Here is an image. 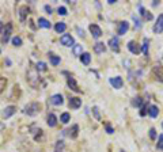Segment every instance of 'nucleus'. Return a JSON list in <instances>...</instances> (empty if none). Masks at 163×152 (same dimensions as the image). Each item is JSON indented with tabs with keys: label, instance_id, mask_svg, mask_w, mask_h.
Returning <instances> with one entry per match:
<instances>
[{
	"label": "nucleus",
	"instance_id": "16",
	"mask_svg": "<svg viewBox=\"0 0 163 152\" xmlns=\"http://www.w3.org/2000/svg\"><path fill=\"white\" fill-rule=\"evenodd\" d=\"M139 10H140V15H141V16L144 18V19H147V21H152V19H154L152 14H151L150 11H147V10H145L144 7L140 6V7H139Z\"/></svg>",
	"mask_w": 163,
	"mask_h": 152
},
{
	"label": "nucleus",
	"instance_id": "30",
	"mask_svg": "<svg viewBox=\"0 0 163 152\" xmlns=\"http://www.w3.org/2000/svg\"><path fill=\"white\" fill-rule=\"evenodd\" d=\"M132 18H133V22H135V29L140 30V29H141V22H140V19L136 16V15H133Z\"/></svg>",
	"mask_w": 163,
	"mask_h": 152
},
{
	"label": "nucleus",
	"instance_id": "28",
	"mask_svg": "<svg viewBox=\"0 0 163 152\" xmlns=\"http://www.w3.org/2000/svg\"><path fill=\"white\" fill-rule=\"evenodd\" d=\"M69 120H71V115H69V113H63L61 117H60V121H61L63 124L69 122Z\"/></svg>",
	"mask_w": 163,
	"mask_h": 152
},
{
	"label": "nucleus",
	"instance_id": "21",
	"mask_svg": "<svg viewBox=\"0 0 163 152\" xmlns=\"http://www.w3.org/2000/svg\"><path fill=\"white\" fill-rule=\"evenodd\" d=\"M77 130H79V126L74 125L71 129H68V130H67V132H69V133H67V135H68L71 139H76L77 137Z\"/></svg>",
	"mask_w": 163,
	"mask_h": 152
},
{
	"label": "nucleus",
	"instance_id": "40",
	"mask_svg": "<svg viewBox=\"0 0 163 152\" xmlns=\"http://www.w3.org/2000/svg\"><path fill=\"white\" fill-rule=\"evenodd\" d=\"M4 27H6V25H4L3 22H0V33L4 31Z\"/></svg>",
	"mask_w": 163,
	"mask_h": 152
},
{
	"label": "nucleus",
	"instance_id": "41",
	"mask_svg": "<svg viewBox=\"0 0 163 152\" xmlns=\"http://www.w3.org/2000/svg\"><path fill=\"white\" fill-rule=\"evenodd\" d=\"M76 30H77V33H79V35H80V37H84V31H83V30H80L79 27H77Z\"/></svg>",
	"mask_w": 163,
	"mask_h": 152
},
{
	"label": "nucleus",
	"instance_id": "44",
	"mask_svg": "<svg viewBox=\"0 0 163 152\" xmlns=\"http://www.w3.org/2000/svg\"><path fill=\"white\" fill-rule=\"evenodd\" d=\"M120 152H124V151H120Z\"/></svg>",
	"mask_w": 163,
	"mask_h": 152
},
{
	"label": "nucleus",
	"instance_id": "27",
	"mask_svg": "<svg viewBox=\"0 0 163 152\" xmlns=\"http://www.w3.org/2000/svg\"><path fill=\"white\" fill-rule=\"evenodd\" d=\"M65 29H67V25H65L64 22H59V23H56V26H54V30H56L57 33H64Z\"/></svg>",
	"mask_w": 163,
	"mask_h": 152
},
{
	"label": "nucleus",
	"instance_id": "25",
	"mask_svg": "<svg viewBox=\"0 0 163 152\" xmlns=\"http://www.w3.org/2000/svg\"><path fill=\"white\" fill-rule=\"evenodd\" d=\"M148 48H150V41L147 39V38H144L143 45H141V52L144 56H148Z\"/></svg>",
	"mask_w": 163,
	"mask_h": 152
},
{
	"label": "nucleus",
	"instance_id": "4",
	"mask_svg": "<svg viewBox=\"0 0 163 152\" xmlns=\"http://www.w3.org/2000/svg\"><path fill=\"white\" fill-rule=\"evenodd\" d=\"M60 42H61V45H64V46H74V44H75L74 37H72L71 34H64L60 38Z\"/></svg>",
	"mask_w": 163,
	"mask_h": 152
},
{
	"label": "nucleus",
	"instance_id": "13",
	"mask_svg": "<svg viewBox=\"0 0 163 152\" xmlns=\"http://www.w3.org/2000/svg\"><path fill=\"white\" fill-rule=\"evenodd\" d=\"M109 46L112 48L116 53L120 52V46H118V37H112L109 39Z\"/></svg>",
	"mask_w": 163,
	"mask_h": 152
},
{
	"label": "nucleus",
	"instance_id": "17",
	"mask_svg": "<svg viewBox=\"0 0 163 152\" xmlns=\"http://www.w3.org/2000/svg\"><path fill=\"white\" fill-rule=\"evenodd\" d=\"M27 14H29V7H27V6H22L21 8H19V18H21L22 22H25Z\"/></svg>",
	"mask_w": 163,
	"mask_h": 152
},
{
	"label": "nucleus",
	"instance_id": "23",
	"mask_svg": "<svg viewBox=\"0 0 163 152\" xmlns=\"http://www.w3.org/2000/svg\"><path fill=\"white\" fill-rule=\"evenodd\" d=\"M148 114L151 115L152 118L158 117V114H159V107H158V106H155V105L150 106V109H148Z\"/></svg>",
	"mask_w": 163,
	"mask_h": 152
},
{
	"label": "nucleus",
	"instance_id": "37",
	"mask_svg": "<svg viewBox=\"0 0 163 152\" xmlns=\"http://www.w3.org/2000/svg\"><path fill=\"white\" fill-rule=\"evenodd\" d=\"M150 139H151V140H155V139H156V130H155L154 128L150 129Z\"/></svg>",
	"mask_w": 163,
	"mask_h": 152
},
{
	"label": "nucleus",
	"instance_id": "6",
	"mask_svg": "<svg viewBox=\"0 0 163 152\" xmlns=\"http://www.w3.org/2000/svg\"><path fill=\"white\" fill-rule=\"evenodd\" d=\"M162 31H163V14H160L159 16H158V21H156V23H155V26H154V33L160 34Z\"/></svg>",
	"mask_w": 163,
	"mask_h": 152
},
{
	"label": "nucleus",
	"instance_id": "2",
	"mask_svg": "<svg viewBox=\"0 0 163 152\" xmlns=\"http://www.w3.org/2000/svg\"><path fill=\"white\" fill-rule=\"evenodd\" d=\"M39 109H41V106H39L38 102H31L25 107V113L27 115H30V117H34V115H37L39 113Z\"/></svg>",
	"mask_w": 163,
	"mask_h": 152
},
{
	"label": "nucleus",
	"instance_id": "5",
	"mask_svg": "<svg viewBox=\"0 0 163 152\" xmlns=\"http://www.w3.org/2000/svg\"><path fill=\"white\" fill-rule=\"evenodd\" d=\"M15 113H16V107H15V106H7V107L1 111V117L3 118H10L11 115H14Z\"/></svg>",
	"mask_w": 163,
	"mask_h": 152
},
{
	"label": "nucleus",
	"instance_id": "9",
	"mask_svg": "<svg viewBox=\"0 0 163 152\" xmlns=\"http://www.w3.org/2000/svg\"><path fill=\"white\" fill-rule=\"evenodd\" d=\"M90 31H91L94 38H99L102 35V30L98 25H90Z\"/></svg>",
	"mask_w": 163,
	"mask_h": 152
},
{
	"label": "nucleus",
	"instance_id": "31",
	"mask_svg": "<svg viewBox=\"0 0 163 152\" xmlns=\"http://www.w3.org/2000/svg\"><path fill=\"white\" fill-rule=\"evenodd\" d=\"M92 113H94V117L97 121H101V114H99V109L97 107V106H94L92 107Z\"/></svg>",
	"mask_w": 163,
	"mask_h": 152
},
{
	"label": "nucleus",
	"instance_id": "12",
	"mask_svg": "<svg viewBox=\"0 0 163 152\" xmlns=\"http://www.w3.org/2000/svg\"><path fill=\"white\" fill-rule=\"evenodd\" d=\"M51 103L54 106H60L64 103V99H63V95L61 94H54L53 97L51 98Z\"/></svg>",
	"mask_w": 163,
	"mask_h": 152
},
{
	"label": "nucleus",
	"instance_id": "46",
	"mask_svg": "<svg viewBox=\"0 0 163 152\" xmlns=\"http://www.w3.org/2000/svg\"><path fill=\"white\" fill-rule=\"evenodd\" d=\"M0 53H1V50H0Z\"/></svg>",
	"mask_w": 163,
	"mask_h": 152
},
{
	"label": "nucleus",
	"instance_id": "1",
	"mask_svg": "<svg viewBox=\"0 0 163 152\" xmlns=\"http://www.w3.org/2000/svg\"><path fill=\"white\" fill-rule=\"evenodd\" d=\"M27 82H29V84L31 86V87L36 88L37 86H38L39 83V75H38V71H37V68H30L29 71H27Z\"/></svg>",
	"mask_w": 163,
	"mask_h": 152
},
{
	"label": "nucleus",
	"instance_id": "34",
	"mask_svg": "<svg viewBox=\"0 0 163 152\" xmlns=\"http://www.w3.org/2000/svg\"><path fill=\"white\" fill-rule=\"evenodd\" d=\"M12 44H14V46H21V45H22V38L18 37V35L14 37V38H12Z\"/></svg>",
	"mask_w": 163,
	"mask_h": 152
},
{
	"label": "nucleus",
	"instance_id": "39",
	"mask_svg": "<svg viewBox=\"0 0 163 152\" xmlns=\"http://www.w3.org/2000/svg\"><path fill=\"white\" fill-rule=\"evenodd\" d=\"M57 12H59V15H67V8L65 7H59Z\"/></svg>",
	"mask_w": 163,
	"mask_h": 152
},
{
	"label": "nucleus",
	"instance_id": "32",
	"mask_svg": "<svg viewBox=\"0 0 163 152\" xmlns=\"http://www.w3.org/2000/svg\"><path fill=\"white\" fill-rule=\"evenodd\" d=\"M141 103H143V99L140 97L133 98V101H132V105L136 106V107H140V106H141Z\"/></svg>",
	"mask_w": 163,
	"mask_h": 152
},
{
	"label": "nucleus",
	"instance_id": "42",
	"mask_svg": "<svg viewBox=\"0 0 163 152\" xmlns=\"http://www.w3.org/2000/svg\"><path fill=\"white\" fill-rule=\"evenodd\" d=\"M45 10H46V12H48V14H52V7H49V6H45Z\"/></svg>",
	"mask_w": 163,
	"mask_h": 152
},
{
	"label": "nucleus",
	"instance_id": "11",
	"mask_svg": "<svg viewBox=\"0 0 163 152\" xmlns=\"http://www.w3.org/2000/svg\"><path fill=\"white\" fill-rule=\"evenodd\" d=\"M128 49L130 50V53H133V54H139V53H140L139 44L135 42V41H129V42H128Z\"/></svg>",
	"mask_w": 163,
	"mask_h": 152
},
{
	"label": "nucleus",
	"instance_id": "36",
	"mask_svg": "<svg viewBox=\"0 0 163 152\" xmlns=\"http://www.w3.org/2000/svg\"><path fill=\"white\" fill-rule=\"evenodd\" d=\"M158 140H159V143L156 144V148L160 149V151H163V135H160L159 137H158Z\"/></svg>",
	"mask_w": 163,
	"mask_h": 152
},
{
	"label": "nucleus",
	"instance_id": "45",
	"mask_svg": "<svg viewBox=\"0 0 163 152\" xmlns=\"http://www.w3.org/2000/svg\"><path fill=\"white\" fill-rule=\"evenodd\" d=\"M162 128H163V124H162Z\"/></svg>",
	"mask_w": 163,
	"mask_h": 152
},
{
	"label": "nucleus",
	"instance_id": "26",
	"mask_svg": "<svg viewBox=\"0 0 163 152\" xmlns=\"http://www.w3.org/2000/svg\"><path fill=\"white\" fill-rule=\"evenodd\" d=\"M49 59H51V64H52V65H54V67H56V65H59V64H60V61H61L59 56L53 54V53H49Z\"/></svg>",
	"mask_w": 163,
	"mask_h": 152
},
{
	"label": "nucleus",
	"instance_id": "10",
	"mask_svg": "<svg viewBox=\"0 0 163 152\" xmlns=\"http://www.w3.org/2000/svg\"><path fill=\"white\" fill-rule=\"evenodd\" d=\"M128 29H129V23H128L127 21H122L118 23V29H117V33H118L120 35H124L125 33L128 31Z\"/></svg>",
	"mask_w": 163,
	"mask_h": 152
},
{
	"label": "nucleus",
	"instance_id": "43",
	"mask_svg": "<svg viewBox=\"0 0 163 152\" xmlns=\"http://www.w3.org/2000/svg\"><path fill=\"white\" fill-rule=\"evenodd\" d=\"M107 1H109V4H114V3H116V0H107Z\"/></svg>",
	"mask_w": 163,
	"mask_h": 152
},
{
	"label": "nucleus",
	"instance_id": "15",
	"mask_svg": "<svg viewBox=\"0 0 163 152\" xmlns=\"http://www.w3.org/2000/svg\"><path fill=\"white\" fill-rule=\"evenodd\" d=\"M67 83H68V86L71 87L72 91H75V92H80V88L77 87L76 84V80L72 77V76H68V79H67Z\"/></svg>",
	"mask_w": 163,
	"mask_h": 152
},
{
	"label": "nucleus",
	"instance_id": "33",
	"mask_svg": "<svg viewBox=\"0 0 163 152\" xmlns=\"http://www.w3.org/2000/svg\"><path fill=\"white\" fill-rule=\"evenodd\" d=\"M6 86H7V79L6 77H0V94L4 91Z\"/></svg>",
	"mask_w": 163,
	"mask_h": 152
},
{
	"label": "nucleus",
	"instance_id": "35",
	"mask_svg": "<svg viewBox=\"0 0 163 152\" xmlns=\"http://www.w3.org/2000/svg\"><path fill=\"white\" fill-rule=\"evenodd\" d=\"M37 71H46V64L44 61L37 63Z\"/></svg>",
	"mask_w": 163,
	"mask_h": 152
},
{
	"label": "nucleus",
	"instance_id": "24",
	"mask_svg": "<svg viewBox=\"0 0 163 152\" xmlns=\"http://www.w3.org/2000/svg\"><path fill=\"white\" fill-rule=\"evenodd\" d=\"M64 149H65V143H64V140L56 141V145H54V152H63Z\"/></svg>",
	"mask_w": 163,
	"mask_h": 152
},
{
	"label": "nucleus",
	"instance_id": "29",
	"mask_svg": "<svg viewBox=\"0 0 163 152\" xmlns=\"http://www.w3.org/2000/svg\"><path fill=\"white\" fill-rule=\"evenodd\" d=\"M82 50H83V48H82V45H74V54L75 56H82Z\"/></svg>",
	"mask_w": 163,
	"mask_h": 152
},
{
	"label": "nucleus",
	"instance_id": "3",
	"mask_svg": "<svg viewBox=\"0 0 163 152\" xmlns=\"http://www.w3.org/2000/svg\"><path fill=\"white\" fill-rule=\"evenodd\" d=\"M11 33H12V23H7L6 27H4L3 37H1V44H7V42H8Z\"/></svg>",
	"mask_w": 163,
	"mask_h": 152
},
{
	"label": "nucleus",
	"instance_id": "14",
	"mask_svg": "<svg viewBox=\"0 0 163 152\" xmlns=\"http://www.w3.org/2000/svg\"><path fill=\"white\" fill-rule=\"evenodd\" d=\"M80 106H82V99L77 97H74L69 99V107L74 109V110H76V109H79Z\"/></svg>",
	"mask_w": 163,
	"mask_h": 152
},
{
	"label": "nucleus",
	"instance_id": "8",
	"mask_svg": "<svg viewBox=\"0 0 163 152\" xmlns=\"http://www.w3.org/2000/svg\"><path fill=\"white\" fill-rule=\"evenodd\" d=\"M110 84L114 88H121L122 84H124V80H122L121 76H116V77H112V79H110Z\"/></svg>",
	"mask_w": 163,
	"mask_h": 152
},
{
	"label": "nucleus",
	"instance_id": "7",
	"mask_svg": "<svg viewBox=\"0 0 163 152\" xmlns=\"http://www.w3.org/2000/svg\"><path fill=\"white\" fill-rule=\"evenodd\" d=\"M152 71H154V75L156 76V79L159 80V82H163V67H162V64H156Z\"/></svg>",
	"mask_w": 163,
	"mask_h": 152
},
{
	"label": "nucleus",
	"instance_id": "19",
	"mask_svg": "<svg viewBox=\"0 0 163 152\" xmlns=\"http://www.w3.org/2000/svg\"><path fill=\"white\" fill-rule=\"evenodd\" d=\"M48 125L51 126V128H53V126H56L57 125V118H56V115H54L53 113H51L49 115H48Z\"/></svg>",
	"mask_w": 163,
	"mask_h": 152
},
{
	"label": "nucleus",
	"instance_id": "20",
	"mask_svg": "<svg viewBox=\"0 0 163 152\" xmlns=\"http://www.w3.org/2000/svg\"><path fill=\"white\" fill-rule=\"evenodd\" d=\"M106 50V46H105L103 42H97L94 45V52L95 53H103Z\"/></svg>",
	"mask_w": 163,
	"mask_h": 152
},
{
	"label": "nucleus",
	"instance_id": "38",
	"mask_svg": "<svg viewBox=\"0 0 163 152\" xmlns=\"http://www.w3.org/2000/svg\"><path fill=\"white\" fill-rule=\"evenodd\" d=\"M105 128H106V132H107V133H109V135H112V133H114V129L112 128V125H110V124H106V125H105Z\"/></svg>",
	"mask_w": 163,
	"mask_h": 152
},
{
	"label": "nucleus",
	"instance_id": "18",
	"mask_svg": "<svg viewBox=\"0 0 163 152\" xmlns=\"http://www.w3.org/2000/svg\"><path fill=\"white\" fill-rule=\"evenodd\" d=\"M38 26L42 27V29H51L52 25H51V22L48 21V19H45V18H38Z\"/></svg>",
	"mask_w": 163,
	"mask_h": 152
},
{
	"label": "nucleus",
	"instance_id": "22",
	"mask_svg": "<svg viewBox=\"0 0 163 152\" xmlns=\"http://www.w3.org/2000/svg\"><path fill=\"white\" fill-rule=\"evenodd\" d=\"M80 61L83 63L84 65H89L90 61H91V54H90V53H82V56H80Z\"/></svg>",
	"mask_w": 163,
	"mask_h": 152
}]
</instances>
